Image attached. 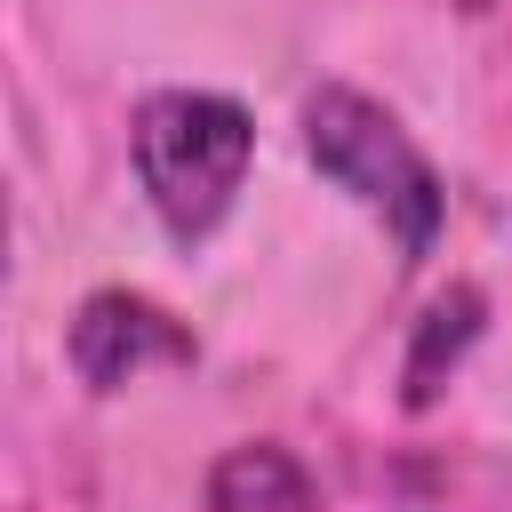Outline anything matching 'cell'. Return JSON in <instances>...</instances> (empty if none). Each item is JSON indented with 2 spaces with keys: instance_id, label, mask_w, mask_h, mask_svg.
I'll return each mask as SVG.
<instances>
[{
  "instance_id": "1",
  "label": "cell",
  "mask_w": 512,
  "mask_h": 512,
  "mask_svg": "<svg viewBox=\"0 0 512 512\" xmlns=\"http://www.w3.org/2000/svg\"><path fill=\"white\" fill-rule=\"evenodd\" d=\"M248 160H256V120L232 96H208V88L144 96V112H136V176H144V200L160 208V224L184 248L208 240L232 216V200L248 184Z\"/></svg>"
},
{
  "instance_id": "2",
  "label": "cell",
  "mask_w": 512,
  "mask_h": 512,
  "mask_svg": "<svg viewBox=\"0 0 512 512\" xmlns=\"http://www.w3.org/2000/svg\"><path fill=\"white\" fill-rule=\"evenodd\" d=\"M304 152H312V168H320L328 184H344L360 208H376V216L392 224V240H400L408 264L432 248V232H440V216H448V192H440L432 160L416 152V136H408L376 96H360V88H344V80L312 88V96H304Z\"/></svg>"
},
{
  "instance_id": "3",
  "label": "cell",
  "mask_w": 512,
  "mask_h": 512,
  "mask_svg": "<svg viewBox=\"0 0 512 512\" xmlns=\"http://www.w3.org/2000/svg\"><path fill=\"white\" fill-rule=\"evenodd\" d=\"M64 352H72V376H80L88 392H120V384H136L144 368H192V360H200L192 328H184L168 304L136 296V288H96V296L72 312Z\"/></svg>"
},
{
  "instance_id": "4",
  "label": "cell",
  "mask_w": 512,
  "mask_h": 512,
  "mask_svg": "<svg viewBox=\"0 0 512 512\" xmlns=\"http://www.w3.org/2000/svg\"><path fill=\"white\" fill-rule=\"evenodd\" d=\"M480 320H488V296H480L472 280H456V288L416 320V344H408V360H400V408H432V400H440V384L456 376V360L480 344Z\"/></svg>"
},
{
  "instance_id": "5",
  "label": "cell",
  "mask_w": 512,
  "mask_h": 512,
  "mask_svg": "<svg viewBox=\"0 0 512 512\" xmlns=\"http://www.w3.org/2000/svg\"><path fill=\"white\" fill-rule=\"evenodd\" d=\"M208 512H312V472L280 440H240L208 464Z\"/></svg>"
},
{
  "instance_id": "6",
  "label": "cell",
  "mask_w": 512,
  "mask_h": 512,
  "mask_svg": "<svg viewBox=\"0 0 512 512\" xmlns=\"http://www.w3.org/2000/svg\"><path fill=\"white\" fill-rule=\"evenodd\" d=\"M456 8H480V0H456Z\"/></svg>"
}]
</instances>
